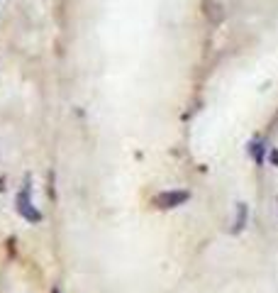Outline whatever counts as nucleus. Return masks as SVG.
Wrapping results in <instances>:
<instances>
[{"mask_svg":"<svg viewBox=\"0 0 278 293\" xmlns=\"http://www.w3.org/2000/svg\"><path fill=\"white\" fill-rule=\"evenodd\" d=\"M244 218H247V208L239 205V215H237V227H234V232H239V230L244 227Z\"/></svg>","mask_w":278,"mask_h":293,"instance_id":"obj_3","label":"nucleus"},{"mask_svg":"<svg viewBox=\"0 0 278 293\" xmlns=\"http://www.w3.org/2000/svg\"><path fill=\"white\" fill-rule=\"evenodd\" d=\"M251 154H254V159L261 164V159H264V146L259 145V142H256V145H251Z\"/></svg>","mask_w":278,"mask_h":293,"instance_id":"obj_4","label":"nucleus"},{"mask_svg":"<svg viewBox=\"0 0 278 293\" xmlns=\"http://www.w3.org/2000/svg\"><path fill=\"white\" fill-rule=\"evenodd\" d=\"M191 196L186 191H164L154 198V205L156 208H176V205H183Z\"/></svg>","mask_w":278,"mask_h":293,"instance_id":"obj_1","label":"nucleus"},{"mask_svg":"<svg viewBox=\"0 0 278 293\" xmlns=\"http://www.w3.org/2000/svg\"><path fill=\"white\" fill-rule=\"evenodd\" d=\"M17 210H20V215H22V218H27L29 222H39V220H42V213L32 208L29 198H25V193H22V196H20V201H17Z\"/></svg>","mask_w":278,"mask_h":293,"instance_id":"obj_2","label":"nucleus"}]
</instances>
